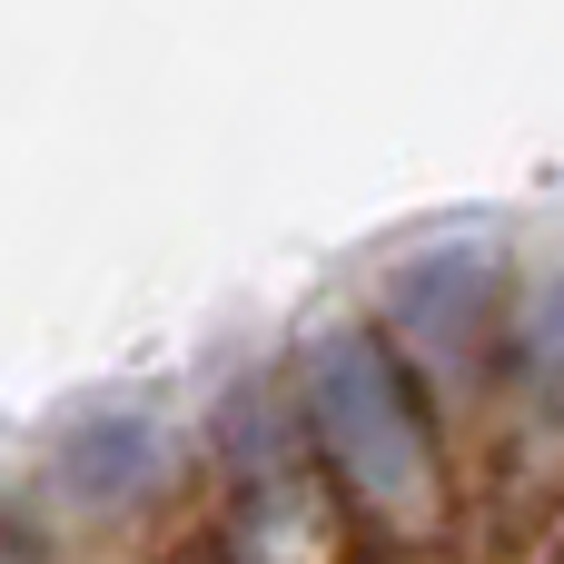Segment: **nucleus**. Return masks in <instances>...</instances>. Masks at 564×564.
Masks as SVG:
<instances>
[{"label":"nucleus","instance_id":"obj_2","mask_svg":"<svg viewBox=\"0 0 564 564\" xmlns=\"http://www.w3.org/2000/svg\"><path fill=\"white\" fill-rule=\"evenodd\" d=\"M496 238H426L416 258H397L387 268V327L436 367V377H466L476 367V347H486V327H496Z\"/></svg>","mask_w":564,"mask_h":564},{"label":"nucleus","instance_id":"obj_4","mask_svg":"<svg viewBox=\"0 0 564 564\" xmlns=\"http://www.w3.org/2000/svg\"><path fill=\"white\" fill-rule=\"evenodd\" d=\"M516 357H525V387L545 406H564V268L535 278V297L516 307Z\"/></svg>","mask_w":564,"mask_h":564},{"label":"nucleus","instance_id":"obj_1","mask_svg":"<svg viewBox=\"0 0 564 564\" xmlns=\"http://www.w3.org/2000/svg\"><path fill=\"white\" fill-rule=\"evenodd\" d=\"M297 387H307V426L337 456L347 496L367 516H387V525H426V506H436V446H426V416H416L397 357L367 327H317L307 357H297Z\"/></svg>","mask_w":564,"mask_h":564},{"label":"nucleus","instance_id":"obj_3","mask_svg":"<svg viewBox=\"0 0 564 564\" xmlns=\"http://www.w3.org/2000/svg\"><path fill=\"white\" fill-rule=\"evenodd\" d=\"M169 466H178V436H169V416L159 406H119V397H99V406H79L59 436H50V486L69 496V506H139V496H159L169 486Z\"/></svg>","mask_w":564,"mask_h":564},{"label":"nucleus","instance_id":"obj_5","mask_svg":"<svg viewBox=\"0 0 564 564\" xmlns=\"http://www.w3.org/2000/svg\"><path fill=\"white\" fill-rule=\"evenodd\" d=\"M0 564H40V555H30V535H20V516H10V506H0Z\"/></svg>","mask_w":564,"mask_h":564}]
</instances>
